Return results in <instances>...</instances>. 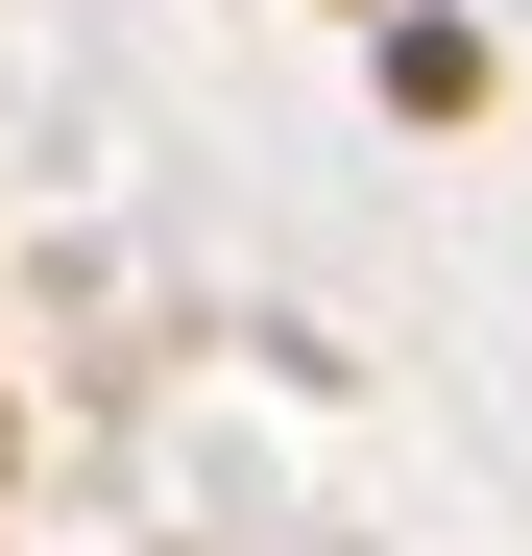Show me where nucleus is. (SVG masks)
Here are the masks:
<instances>
[{
    "label": "nucleus",
    "mask_w": 532,
    "mask_h": 556,
    "mask_svg": "<svg viewBox=\"0 0 532 556\" xmlns=\"http://www.w3.org/2000/svg\"><path fill=\"white\" fill-rule=\"evenodd\" d=\"M0 459H25V388H0Z\"/></svg>",
    "instance_id": "f03ea898"
},
{
    "label": "nucleus",
    "mask_w": 532,
    "mask_h": 556,
    "mask_svg": "<svg viewBox=\"0 0 532 556\" xmlns=\"http://www.w3.org/2000/svg\"><path fill=\"white\" fill-rule=\"evenodd\" d=\"M364 73H388V122H484V25H435V0H388Z\"/></svg>",
    "instance_id": "f257e3e1"
},
{
    "label": "nucleus",
    "mask_w": 532,
    "mask_h": 556,
    "mask_svg": "<svg viewBox=\"0 0 532 556\" xmlns=\"http://www.w3.org/2000/svg\"><path fill=\"white\" fill-rule=\"evenodd\" d=\"M364 25H388V0H364Z\"/></svg>",
    "instance_id": "7ed1b4c3"
}]
</instances>
